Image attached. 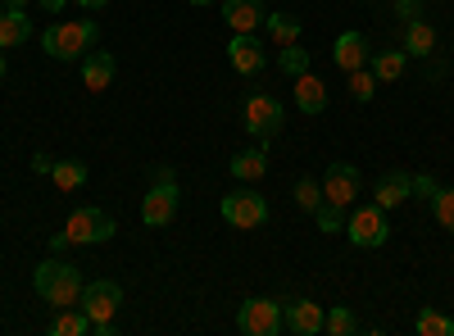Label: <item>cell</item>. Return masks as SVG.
Segmentation results:
<instances>
[{
	"label": "cell",
	"instance_id": "obj_17",
	"mask_svg": "<svg viewBox=\"0 0 454 336\" xmlns=\"http://www.w3.org/2000/svg\"><path fill=\"white\" fill-rule=\"evenodd\" d=\"M227 173H232L237 182H259L263 173H269V145H250V151H237L232 160H227Z\"/></svg>",
	"mask_w": 454,
	"mask_h": 336
},
{
	"label": "cell",
	"instance_id": "obj_21",
	"mask_svg": "<svg viewBox=\"0 0 454 336\" xmlns=\"http://www.w3.org/2000/svg\"><path fill=\"white\" fill-rule=\"evenodd\" d=\"M295 87V105L305 109V114H323L327 109V87H323V78H314V73H300V78H291Z\"/></svg>",
	"mask_w": 454,
	"mask_h": 336
},
{
	"label": "cell",
	"instance_id": "obj_30",
	"mask_svg": "<svg viewBox=\"0 0 454 336\" xmlns=\"http://www.w3.org/2000/svg\"><path fill=\"white\" fill-rule=\"evenodd\" d=\"M314 223H318V232H332V237H336V232H346V209L323 200V205L314 209Z\"/></svg>",
	"mask_w": 454,
	"mask_h": 336
},
{
	"label": "cell",
	"instance_id": "obj_14",
	"mask_svg": "<svg viewBox=\"0 0 454 336\" xmlns=\"http://www.w3.org/2000/svg\"><path fill=\"white\" fill-rule=\"evenodd\" d=\"M413 191H419L427 205H432V214H436V223L445 232H454V186H436L432 177H413Z\"/></svg>",
	"mask_w": 454,
	"mask_h": 336
},
{
	"label": "cell",
	"instance_id": "obj_12",
	"mask_svg": "<svg viewBox=\"0 0 454 336\" xmlns=\"http://www.w3.org/2000/svg\"><path fill=\"white\" fill-rule=\"evenodd\" d=\"M323 305H314V301H291V305H282V332H291V336H318L323 332Z\"/></svg>",
	"mask_w": 454,
	"mask_h": 336
},
{
	"label": "cell",
	"instance_id": "obj_24",
	"mask_svg": "<svg viewBox=\"0 0 454 336\" xmlns=\"http://www.w3.org/2000/svg\"><path fill=\"white\" fill-rule=\"evenodd\" d=\"M413 332L419 336H454V318L432 309V305H423L419 314H413Z\"/></svg>",
	"mask_w": 454,
	"mask_h": 336
},
{
	"label": "cell",
	"instance_id": "obj_37",
	"mask_svg": "<svg viewBox=\"0 0 454 336\" xmlns=\"http://www.w3.org/2000/svg\"><path fill=\"white\" fill-rule=\"evenodd\" d=\"M5 5H19V10H27V5H32V0H5Z\"/></svg>",
	"mask_w": 454,
	"mask_h": 336
},
{
	"label": "cell",
	"instance_id": "obj_31",
	"mask_svg": "<svg viewBox=\"0 0 454 336\" xmlns=\"http://www.w3.org/2000/svg\"><path fill=\"white\" fill-rule=\"evenodd\" d=\"M372 91H377V78H372V68H355L350 73V96L364 105V100H372Z\"/></svg>",
	"mask_w": 454,
	"mask_h": 336
},
{
	"label": "cell",
	"instance_id": "obj_32",
	"mask_svg": "<svg viewBox=\"0 0 454 336\" xmlns=\"http://www.w3.org/2000/svg\"><path fill=\"white\" fill-rule=\"evenodd\" d=\"M395 10H400V19L409 23V19H419V10H423V0H395Z\"/></svg>",
	"mask_w": 454,
	"mask_h": 336
},
{
	"label": "cell",
	"instance_id": "obj_13",
	"mask_svg": "<svg viewBox=\"0 0 454 336\" xmlns=\"http://www.w3.org/2000/svg\"><path fill=\"white\" fill-rule=\"evenodd\" d=\"M372 59V46H368V36L364 32H340L336 36V46H332V64L340 73H355V68H368Z\"/></svg>",
	"mask_w": 454,
	"mask_h": 336
},
{
	"label": "cell",
	"instance_id": "obj_22",
	"mask_svg": "<svg viewBox=\"0 0 454 336\" xmlns=\"http://www.w3.org/2000/svg\"><path fill=\"white\" fill-rule=\"evenodd\" d=\"M404 64H409L404 46H400V51H377V55L368 59V68H372V78H377V82H395L400 73H404Z\"/></svg>",
	"mask_w": 454,
	"mask_h": 336
},
{
	"label": "cell",
	"instance_id": "obj_4",
	"mask_svg": "<svg viewBox=\"0 0 454 336\" xmlns=\"http://www.w3.org/2000/svg\"><path fill=\"white\" fill-rule=\"evenodd\" d=\"M119 305H123V286L119 282L100 277V282L82 286V309H87L96 336H114V332H119Z\"/></svg>",
	"mask_w": 454,
	"mask_h": 336
},
{
	"label": "cell",
	"instance_id": "obj_10",
	"mask_svg": "<svg viewBox=\"0 0 454 336\" xmlns=\"http://www.w3.org/2000/svg\"><path fill=\"white\" fill-rule=\"evenodd\" d=\"M359 186H364V173H359L350 160H332V164H327V173H323V200L346 209V205H355Z\"/></svg>",
	"mask_w": 454,
	"mask_h": 336
},
{
	"label": "cell",
	"instance_id": "obj_38",
	"mask_svg": "<svg viewBox=\"0 0 454 336\" xmlns=\"http://www.w3.org/2000/svg\"><path fill=\"white\" fill-rule=\"evenodd\" d=\"M0 82H5V51H0Z\"/></svg>",
	"mask_w": 454,
	"mask_h": 336
},
{
	"label": "cell",
	"instance_id": "obj_34",
	"mask_svg": "<svg viewBox=\"0 0 454 336\" xmlns=\"http://www.w3.org/2000/svg\"><path fill=\"white\" fill-rule=\"evenodd\" d=\"M64 246H73V241H68V232H55V237H51V250H55V254H59V250H64Z\"/></svg>",
	"mask_w": 454,
	"mask_h": 336
},
{
	"label": "cell",
	"instance_id": "obj_16",
	"mask_svg": "<svg viewBox=\"0 0 454 336\" xmlns=\"http://www.w3.org/2000/svg\"><path fill=\"white\" fill-rule=\"evenodd\" d=\"M114 73H119V59H114L109 51H91V55L82 59V87H87L91 96H100V91L114 82Z\"/></svg>",
	"mask_w": 454,
	"mask_h": 336
},
{
	"label": "cell",
	"instance_id": "obj_35",
	"mask_svg": "<svg viewBox=\"0 0 454 336\" xmlns=\"http://www.w3.org/2000/svg\"><path fill=\"white\" fill-rule=\"evenodd\" d=\"M36 5H42L46 14H59V10H64V0H36Z\"/></svg>",
	"mask_w": 454,
	"mask_h": 336
},
{
	"label": "cell",
	"instance_id": "obj_15",
	"mask_svg": "<svg viewBox=\"0 0 454 336\" xmlns=\"http://www.w3.org/2000/svg\"><path fill=\"white\" fill-rule=\"evenodd\" d=\"M263 19V0H223V23L232 32H259Z\"/></svg>",
	"mask_w": 454,
	"mask_h": 336
},
{
	"label": "cell",
	"instance_id": "obj_6",
	"mask_svg": "<svg viewBox=\"0 0 454 336\" xmlns=\"http://www.w3.org/2000/svg\"><path fill=\"white\" fill-rule=\"evenodd\" d=\"M346 237H350V246H359V250H377V246H387L391 241V223H387V209L382 205H359L350 218H346Z\"/></svg>",
	"mask_w": 454,
	"mask_h": 336
},
{
	"label": "cell",
	"instance_id": "obj_36",
	"mask_svg": "<svg viewBox=\"0 0 454 336\" xmlns=\"http://www.w3.org/2000/svg\"><path fill=\"white\" fill-rule=\"evenodd\" d=\"M78 5H82V10H105L109 0H78Z\"/></svg>",
	"mask_w": 454,
	"mask_h": 336
},
{
	"label": "cell",
	"instance_id": "obj_20",
	"mask_svg": "<svg viewBox=\"0 0 454 336\" xmlns=\"http://www.w3.org/2000/svg\"><path fill=\"white\" fill-rule=\"evenodd\" d=\"M32 42V23H27V10L19 5H5V14H0V51H14Z\"/></svg>",
	"mask_w": 454,
	"mask_h": 336
},
{
	"label": "cell",
	"instance_id": "obj_39",
	"mask_svg": "<svg viewBox=\"0 0 454 336\" xmlns=\"http://www.w3.org/2000/svg\"><path fill=\"white\" fill-rule=\"evenodd\" d=\"M192 5H214V0H192Z\"/></svg>",
	"mask_w": 454,
	"mask_h": 336
},
{
	"label": "cell",
	"instance_id": "obj_7",
	"mask_svg": "<svg viewBox=\"0 0 454 336\" xmlns=\"http://www.w3.org/2000/svg\"><path fill=\"white\" fill-rule=\"evenodd\" d=\"M282 123H286V109H282L269 91H250V96H246V132H250L254 141L269 145V141L282 132Z\"/></svg>",
	"mask_w": 454,
	"mask_h": 336
},
{
	"label": "cell",
	"instance_id": "obj_25",
	"mask_svg": "<svg viewBox=\"0 0 454 336\" xmlns=\"http://www.w3.org/2000/svg\"><path fill=\"white\" fill-rule=\"evenodd\" d=\"M263 27H269V36H273L278 51L300 42V14H269V19H263Z\"/></svg>",
	"mask_w": 454,
	"mask_h": 336
},
{
	"label": "cell",
	"instance_id": "obj_9",
	"mask_svg": "<svg viewBox=\"0 0 454 336\" xmlns=\"http://www.w3.org/2000/svg\"><path fill=\"white\" fill-rule=\"evenodd\" d=\"M237 327L246 336H278L282 332V305L263 301V295H250V301H241V309H237Z\"/></svg>",
	"mask_w": 454,
	"mask_h": 336
},
{
	"label": "cell",
	"instance_id": "obj_11",
	"mask_svg": "<svg viewBox=\"0 0 454 336\" xmlns=\"http://www.w3.org/2000/svg\"><path fill=\"white\" fill-rule=\"evenodd\" d=\"M227 59H232V68L241 78H254V73H263V42L254 32H237L232 42H227Z\"/></svg>",
	"mask_w": 454,
	"mask_h": 336
},
{
	"label": "cell",
	"instance_id": "obj_3",
	"mask_svg": "<svg viewBox=\"0 0 454 336\" xmlns=\"http://www.w3.org/2000/svg\"><path fill=\"white\" fill-rule=\"evenodd\" d=\"M177 200H182L177 173L168 164H155V168H150V191L141 200V223H145V228H164V223H173Z\"/></svg>",
	"mask_w": 454,
	"mask_h": 336
},
{
	"label": "cell",
	"instance_id": "obj_26",
	"mask_svg": "<svg viewBox=\"0 0 454 336\" xmlns=\"http://www.w3.org/2000/svg\"><path fill=\"white\" fill-rule=\"evenodd\" d=\"M87 332H91V318H87V309H55L51 336H87Z\"/></svg>",
	"mask_w": 454,
	"mask_h": 336
},
{
	"label": "cell",
	"instance_id": "obj_5",
	"mask_svg": "<svg viewBox=\"0 0 454 336\" xmlns=\"http://www.w3.org/2000/svg\"><path fill=\"white\" fill-rule=\"evenodd\" d=\"M218 214L232 223L237 232H254V228H263V223H269V200H263L254 186H237V191H227V196L218 200Z\"/></svg>",
	"mask_w": 454,
	"mask_h": 336
},
{
	"label": "cell",
	"instance_id": "obj_27",
	"mask_svg": "<svg viewBox=\"0 0 454 336\" xmlns=\"http://www.w3.org/2000/svg\"><path fill=\"white\" fill-rule=\"evenodd\" d=\"M323 332H332V336H355V332H364V323H359L346 305H332L327 318H323Z\"/></svg>",
	"mask_w": 454,
	"mask_h": 336
},
{
	"label": "cell",
	"instance_id": "obj_18",
	"mask_svg": "<svg viewBox=\"0 0 454 336\" xmlns=\"http://www.w3.org/2000/svg\"><path fill=\"white\" fill-rule=\"evenodd\" d=\"M404 55H409V59H427V55H436V27H432L423 14L404 23Z\"/></svg>",
	"mask_w": 454,
	"mask_h": 336
},
{
	"label": "cell",
	"instance_id": "obj_1",
	"mask_svg": "<svg viewBox=\"0 0 454 336\" xmlns=\"http://www.w3.org/2000/svg\"><path fill=\"white\" fill-rule=\"evenodd\" d=\"M32 286L36 295L51 305V309H73V305H82V273L68 264V259H42L32 273Z\"/></svg>",
	"mask_w": 454,
	"mask_h": 336
},
{
	"label": "cell",
	"instance_id": "obj_8",
	"mask_svg": "<svg viewBox=\"0 0 454 336\" xmlns=\"http://www.w3.org/2000/svg\"><path fill=\"white\" fill-rule=\"evenodd\" d=\"M64 232H68V241L73 246H100V241H109L114 232H119V223H114L105 209H78L68 223H64Z\"/></svg>",
	"mask_w": 454,
	"mask_h": 336
},
{
	"label": "cell",
	"instance_id": "obj_19",
	"mask_svg": "<svg viewBox=\"0 0 454 336\" xmlns=\"http://www.w3.org/2000/svg\"><path fill=\"white\" fill-rule=\"evenodd\" d=\"M409 196H413V177L400 173V168L382 173V182H377V191H372V200L382 205V209H395V205H404Z\"/></svg>",
	"mask_w": 454,
	"mask_h": 336
},
{
	"label": "cell",
	"instance_id": "obj_2",
	"mask_svg": "<svg viewBox=\"0 0 454 336\" xmlns=\"http://www.w3.org/2000/svg\"><path fill=\"white\" fill-rule=\"evenodd\" d=\"M96 36H100L96 19H59V23H51L42 32V51L51 59H59V64H73V59H87L91 55Z\"/></svg>",
	"mask_w": 454,
	"mask_h": 336
},
{
	"label": "cell",
	"instance_id": "obj_29",
	"mask_svg": "<svg viewBox=\"0 0 454 336\" xmlns=\"http://www.w3.org/2000/svg\"><path fill=\"white\" fill-rule=\"evenodd\" d=\"M291 200L305 209V214H314L318 205H323V182H314V177H300L295 182V191H291Z\"/></svg>",
	"mask_w": 454,
	"mask_h": 336
},
{
	"label": "cell",
	"instance_id": "obj_28",
	"mask_svg": "<svg viewBox=\"0 0 454 336\" xmlns=\"http://www.w3.org/2000/svg\"><path fill=\"white\" fill-rule=\"evenodd\" d=\"M278 68L286 73V78H300V73H309V51L305 46H282V55H278Z\"/></svg>",
	"mask_w": 454,
	"mask_h": 336
},
{
	"label": "cell",
	"instance_id": "obj_33",
	"mask_svg": "<svg viewBox=\"0 0 454 336\" xmlns=\"http://www.w3.org/2000/svg\"><path fill=\"white\" fill-rule=\"evenodd\" d=\"M51 168H55V160H51V155H32V173H42V177H51Z\"/></svg>",
	"mask_w": 454,
	"mask_h": 336
},
{
	"label": "cell",
	"instance_id": "obj_23",
	"mask_svg": "<svg viewBox=\"0 0 454 336\" xmlns=\"http://www.w3.org/2000/svg\"><path fill=\"white\" fill-rule=\"evenodd\" d=\"M87 177H91V168L82 160H55V168H51V182L59 186V191H78Z\"/></svg>",
	"mask_w": 454,
	"mask_h": 336
}]
</instances>
